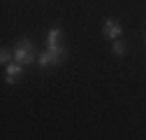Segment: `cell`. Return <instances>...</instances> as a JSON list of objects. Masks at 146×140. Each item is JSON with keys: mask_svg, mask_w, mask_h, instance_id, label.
I'll return each instance as SVG.
<instances>
[{"mask_svg": "<svg viewBox=\"0 0 146 140\" xmlns=\"http://www.w3.org/2000/svg\"><path fill=\"white\" fill-rule=\"evenodd\" d=\"M0 61H3V65H9V63H12V51L3 47V54H0Z\"/></svg>", "mask_w": 146, "mask_h": 140, "instance_id": "8", "label": "cell"}, {"mask_svg": "<svg viewBox=\"0 0 146 140\" xmlns=\"http://www.w3.org/2000/svg\"><path fill=\"white\" fill-rule=\"evenodd\" d=\"M102 30H104V38H109V40H118L121 33H123V26H121L118 21H114V19H107L104 26H102Z\"/></svg>", "mask_w": 146, "mask_h": 140, "instance_id": "3", "label": "cell"}, {"mask_svg": "<svg viewBox=\"0 0 146 140\" xmlns=\"http://www.w3.org/2000/svg\"><path fill=\"white\" fill-rule=\"evenodd\" d=\"M111 51H114L116 56H123V54H125V42H123V40H114V47H111Z\"/></svg>", "mask_w": 146, "mask_h": 140, "instance_id": "7", "label": "cell"}, {"mask_svg": "<svg viewBox=\"0 0 146 140\" xmlns=\"http://www.w3.org/2000/svg\"><path fill=\"white\" fill-rule=\"evenodd\" d=\"M37 63H40L42 68H49V65H56V63H53V59H51V54H49V51H42V54L37 56Z\"/></svg>", "mask_w": 146, "mask_h": 140, "instance_id": "6", "label": "cell"}, {"mask_svg": "<svg viewBox=\"0 0 146 140\" xmlns=\"http://www.w3.org/2000/svg\"><path fill=\"white\" fill-rule=\"evenodd\" d=\"M14 61H19V63H23V65L37 61L30 40H19V42H16V47H14Z\"/></svg>", "mask_w": 146, "mask_h": 140, "instance_id": "1", "label": "cell"}, {"mask_svg": "<svg viewBox=\"0 0 146 140\" xmlns=\"http://www.w3.org/2000/svg\"><path fill=\"white\" fill-rule=\"evenodd\" d=\"M60 35H63L60 28H51V30L46 33V47H51V44H60Z\"/></svg>", "mask_w": 146, "mask_h": 140, "instance_id": "5", "label": "cell"}, {"mask_svg": "<svg viewBox=\"0 0 146 140\" xmlns=\"http://www.w3.org/2000/svg\"><path fill=\"white\" fill-rule=\"evenodd\" d=\"M46 51L51 54L53 63H63L65 61V47L63 44H51V47H46Z\"/></svg>", "mask_w": 146, "mask_h": 140, "instance_id": "4", "label": "cell"}, {"mask_svg": "<svg viewBox=\"0 0 146 140\" xmlns=\"http://www.w3.org/2000/svg\"><path fill=\"white\" fill-rule=\"evenodd\" d=\"M21 75H23V63L12 61L9 65H5V82H7V84H14Z\"/></svg>", "mask_w": 146, "mask_h": 140, "instance_id": "2", "label": "cell"}]
</instances>
